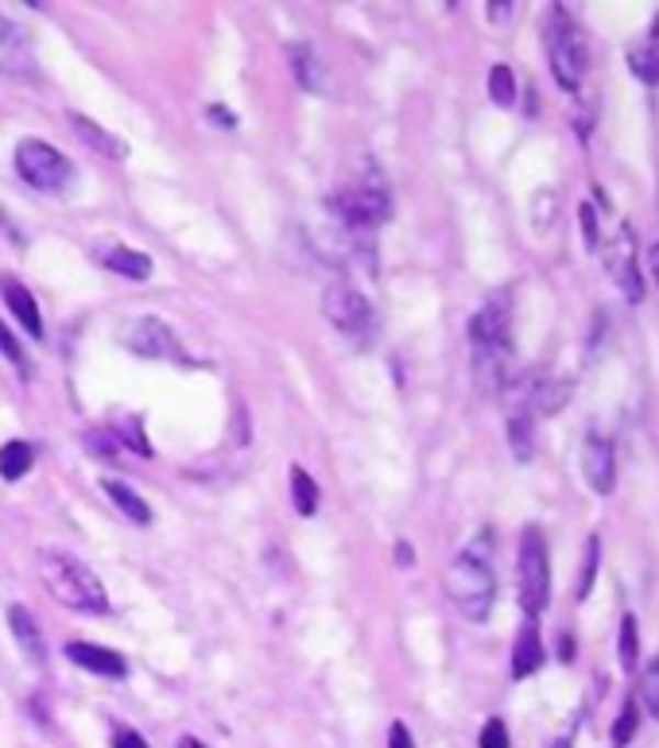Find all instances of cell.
Returning <instances> with one entry per match:
<instances>
[{"label":"cell","mask_w":659,"mask_h":748,"mask_svg":"<svg viewBox=\"0 0 659 748\" xmlns=\"http://www.w3.org/2000/svg\"><path fill=\"white\" fill-rule=\"evenodd\" d=\"M446 593L458 605V613L473 625L489 621L496 601V574H493V539L489 532H481L478 539L450 562L446 570Z\"/></svg>","instance_id":"6da1fadb"},{"label":"cell","mask_w":659,"mask_h":748,"mask_svg":"<svg viewBox=\"0 0 659 748\" xmlns=\"http://www.w3.org/2000/svg\"><path fill=\"white\" fill-rule=\"evenodd\" d=\"M35 570H40L43 585H47L51 598H55L58 605L75 609V613H90V617H101V613H109L105 585L98 582V574H93V570L86 567L82 559H75V555H66V551H51V547H43V551L35 555Z\"/></svg>","instance_id":"7a4b0ae2"},{"label":"cell","mask_w":659,"mask_h":748,"mask_svg":"<svg viewBox=\"0 0 659 748\" xmlns=\"http://www.w3.org/2000/svg\"><path fill=\"white\" fill-rule=\"evenodd\" d=\"M516 578H520V605L532 621L551 605V551L539 527H524L516 555Z\"/></svg>","instance_id":"3957f363"},{"label":"cell","mask_w":659,"mask_h":748,"mask_svg":"<svg viewBox=\"0 0 659 748\" xmlns=\"http://www.w3.org/2000/svg\"><path fill=\"white\" fill-rule=\"evenodd\" d=\"M547 58H551L555 82L562 90H578L582 86L585 66H590V47H585L582 27L567 16L562 4H555V16L547 24Z\"/></svg>","instance_id":"277c9868"},{"label":"cell","mask_w":659,"mask_h":748,"mask_svg":"<svg viewBox=\"0 0 659 748\" xmlns=\"http://www.w3.org/2000/svg\"><path fill=\"white\" fill-rule=\"evenodd\" d=\"M322 311H326L330 326L338 330V334H346L349 342H357L361 349L377 342V311H372L369 299H365L357 288H349V283H334V288H326V295H322Z\"/></svg>","instance_id":"5b68a950"},{"label":"cell","mask_w":659,"mask_h":748,"mask_svg":"<svg viewBox=\"0 0 659 748\" xmlns=\"http://www.w3.org/2000/svg\"><path fill=\"white\" fill-rule=\"evenodd\" d=\"M116 342H121L129 354L148 357V361H179V365L187 361L182 342L175 337V330L167 326L164 319H156V314H136V319L121 322Z\"/></svg>","instance_id":"8992f818"},{"label":"cell","mask_w":659,"mask_h":748,"mask_svg":"<svg viewBox=\"0 0 659 748\" xmlns=\"http://www.w3.org/2000/svg\"><path fill=\"white\" fill-rule=\"evenodd\" d=\"M16 171L27 187L58 194L75 182V167L66 164V156L58 148H51L47 141H20L16 148Z\"/></svg>","instance_id":"52a82bcc"},{"label":"cell","mask_w":659,"mask_h":748,"mask_svg":"<svg viewBox=\"0 0 659 748\" xmlns=\"http://www.w3.org/2000/svg\"><path fill=\"white\" fill-rule=\"evenodd\" d=\"M509 295H493L478 314L470 319V346L473 354H489V349H512L509 342Z\"/></svg>","instance_id":"ba28073f"},{"label":"cell","mask_w":659,"mask_h":748,"mask_svg":"<svg viewBox=\"0 0 659 748\" xmlns=\"http://www.w3.org/2000/svg\"><path fill=\"white\" fill-rule=\"evenodd\" d=\"M0 75L16 78V82H35L40 78V63L32 55L27 32L4 16H0Z\"/></svg>","instance_id":"9c48e42d"},{"label":"cell","mask_w":659,"mask_h":748,"mask_svg":"<svg viewBox=\"0 0 659 748\" xmlns=\"http://www.w3.org/2000/svg\"><path fill=\"white\" fill-rule=\"evenodd\" d=\"M605 268H610V276L617 280V288L625 291L628 303H640V299H644V280H640V260H636L633 233H628V230H621L617 237L610 241Z\"/></svg>","instance_id":"30bf717a"},{"label":"cell","mask_w":659,"mask_h":748,"mask_svg":"<svg viewBox=\"0 0 659 748\" xmlns=\"http://www.w3.org/2000/svg\"><path fill=\"white\" fill-rule=\"evenodd\" d=\"M582 473L590 481V489L597 496H610L617 489V450H613L610 438L602 435H585L582 446Z\"/></svg>","instance_id":"8fae6325"},{"label":"cell","mask_w":659,"mask_h":748,"mask_svg":"<svg viewBox=\"0 0 659 748\" xmlns=\"http://www.w3.org/2000/svg\"><path fill=\"white\" fill-rule=\"evenodd\" d=\"M66 659H75L78 667H86V671L93 674H105V679H124V674H129V663H124L121 651L101 648V644H86V640L66 644Z\"/></svg>","instance_id":"7c38bea8"},{"label":"cell","mask_w":659,"mask_h":748,"mask_svg":"<svg viewBox=\"0 0 659 748\" xmlns=\"http://www.w3.org/2000/svg\"><path fill=\"white\" fill-rule=\"evenodd\" d=\"M0 295H4V306L12 311V319L20 322V326L27 330L32 337H43V314H40V303H35V295L24 288L20 280H12V276H0Z\"/></svg>","instance_id":"4fadbf2b"},{"label":"cell","mask_w":659,"mask_h":748,"mask_svg":"<svg viewBox=\"0 0 659 748\" xmlns=\"http://www.w3.org/2000/svg\"><path fill=\"white\" fill-rule=\"evenodd\" d=\"M547 651L544 640H539V628L536 621H527L524 628L516 633V644H512V679H527V674H536L544 667Z\"/></svg>","instance_id":"5bb4252c"},{"label":"cell","mask_w":659,"mask_h":748,"mask_svg":"<svg viewBox=\"0 0 659 748\" xmlns=\"http://www.w3.org/2000/svg\"><path fill=\"white\" fill-rule=\"evenodd\" d=\"M70 129H75L78 141H82L90 152H98V156H105V159H124V156H129V144L116 141L113 132L101 129V124H98V121H90V116L70 113Z\"/></svg>","instance_id":"9a60e30c"},{"label":"cell","mask_w":659,"mask_h":748,"mask_svg":"<svg viewBox=\"0 0 659 748\" xmlns=\"http://www.w3.org/2000/svg\"><path fill=\"white\" fill-rule=\"evenodd\" d=\"M9 628H12V636H16L20 651H24L32 663H43V659H47V640H43V633H40V621H35L24 605L9 609Z\"/></svg>","instance_id":"2e32d148"},{"label":"cell","mask_w":659,"mask_h":748,"mask_svg":"<svg viewBox=\"0 0 659 748\" xmlns=\"http://www.w3.org/2000/svg\"><path fill=\"white\" fill-rule=\"evenodd\" d=\"M288 55H291V66H295L299 86H303L306 93H326V90H330V82H326V66H322L319 51H314L311 43H291Z\"/></svg>","instance_id":"e0dca14e"},{"label":"cell","mask_w":659,"mask_h":748,"mask_svg":"<svg viewBox=\"0 0 659 748\" xmlns=\"http://www.w3.org/2000/svg\"><path fill=\"white\" fill-rule=\"evenodd\" d=\"M98 260L105 264L109 271H116V276H129V280H148L152 276V256L141 253V248L109 245V248H98Z\"/></svg>","instance_id":"ac0fdd59"},{"label":"cell","mask_w":659,"mask_h":748,"mask_svg":"<svg viewBox=\"0 0 659 748\" xmlns=\"http://www.w3.org/2000/svg\"><path fill=\"white\" fill-rule=\"evenodd\" d=\"M628 63H633V75L640 78V82L659 86V12L656 20H651L648 35H644V43L628 55Z\"/></svg>","instance_id":"d6986e66"},{"label":"cell","mask_w":659,"mask_h":748,"mask_svg":"<svg viewBox=\"0 0 659 748\" xmlns=\"http://www.w3.org/2000/svg\"><path fill=\"white\" fill-rule=\"evenodd\" d=\"M509 446L516 461H527L536 454V427H532V412H527L524 403H516L509 412Z\"/></svg>","instance_id":"ffe728a7"},{"label":"cell","mask_w":659,"mask_h":748,"mask_svg":"<svg viewBox=\"0 0 659 748\" xmlns=\"http://www.w3.org/2000/svg\"><path fill=\"white\" fill-rule=\"evenodd\" d=\"M101 489H105L109 501H113L129 520H136V524H152V509L144 504V496L136 493V489H129L124 481H101Z\"/></svg>","instance_id":"44dd1931"},{"label":"cell","mask_w":659,"mask_h":748,"mask_svg":"<svg viewBox=\"0 0 659 748\" xmlns=\"http://www.w3.org/2000/svg\"><path fill=\"white\" fill-rule=\"evenodd\" d=\"M32 443H24V438H12V443L0 446V478L4 481H20L32 469Z\"/></svg>","instance_id":"7402d4cb"},{"label":"cell","mask_w":659,"mask_h":748,"mask_svg":"<svg viewBox=\"0 0 659 748\" xmlns=\"http://www.w3.org/2000/svg\"><path fill=\"white\" fill-rule=\"evenodd\" d=\"M291 501H295L299 516H314L319 512V485L303 466H291Z\"/></svg>","instance_id":"603a6c76"},{"label":"cell","mask_w":659,"mask_h":748,"mask_svg":"<svg viewBox=\"0 0 659 748\" xmlns=\"http://www.w3.org/2000/svg\"><path fill=\"white\" fill-rule=\"evenodd\" d=\"M489 98H493L501 109L516 105V75H512V66L496 63L493 70H489Z\"/></svg>","instance_id":"cb8c5ba5"},{"label":"cell","mask_w":659,"mask_h":748,"mask_svg":"<svg viewBox=\"0 0 659 748\" xmlns=\"http://www.w3.org/2000/svg\"><path fill=\"white\" fill-rule=\"evenodd\" d=\"M621 667H625V671L640 667V628H636L633 613L621 617Z\"/></svg>","instance_id":"d4e9b609"},{"label":"cell","mask_w":659,"mask_h":748,"mask_svg":"<svg viewBox=\"0 0 659 748\" xmlns=\"http://www.w3.org/2000/svg\"><path fill=\"white\" fill-rule=\"evenodd\" d=\"M640 702H644V710L659 722V656H651L648 667H644V674H640Z\"/></svg>","instance_id":"484cf974"},{"label":"cell","mask_w":659,"mask_h":748,"mask_svg":"<svg viewBox=\"0 0 659 748\" xmlns=\"http://www.w3.org/2000/svg\"><path fill=\"white\" fill-rule=\"evenodd\" d=\"M636 725H640V706H636V699H628L617 725H613V748H628V740L636 737Z\"/></svg>","instance_id":"4316f807"},{"label":"cell","mask_w":659,"mask_h":748,"mask_svg":"<svg viewBox=\"0 0 659 748\" xmlns=\"http://www.w3.org/2000/svg\"><path fill=\"white\" fill-rule=\"evenodd\" d=\"M597 559H602V543H597V535H590V543H585L582 582H578V601H585V598H590V585H593V578H597Z\"/></svg>","instance_id":"83f0119b"},{"label":"cell","mask_w":659,"mask_h":748,"mask_svg":"<svg viewBox=\"0 0 659 748\" xmlns=\"http://www.w3.org/2000/svg\"><path fill=\"white\" fill-rule=\"evenodd\" d=\"M478 745H481V748H512L509 725H504L501 717H489L485 729H481V737H478Z\"/></svg>","instance_id":"f1b7e54d"},{"label":"cell","mask_w":659,"mask_h":748,"mask_svg":"<svg viewBox=\"0 0 659 748\" xmlns=\"http://www.w3.org/2000/svg\"><path fill=\"white\" fill-rule=\"evenodd\" d=\"M86 450L101 454V458H109V454L121 450V438H116L113 431H90V435H86Z\"/></svg>","instance_id":"f546056e"},{"label":"cell","mask_w":659,"mask_h":748,"mask_svg":"<svg viewBox=\"0 0 659 748\" xmlns=\"http://www.w3.org/2000/svg\"><path fill=\"white\" fill-rule=\"evenodd\" d=\"M0 354L9 357V361L16 365L20 372H27V357H24V349H20V342H16V337H12V330L4 326V322H0Z\"/></svg>","instance_id":"4dcf8cb0"},{"label":"cell","mask_w":659,"mask_h":748,"mask_svg":"<svg viewBox=\"0 0 659 748\" xmlns=\"http://www.w3.org/2000/svg\"><path fill=\"white\" fill-rule=\"evenodd\" d=\"M578 214H582L585 245H590V248H597V214H593V206H590V202H582V210H578Z\"/></svg>","instance_id":"1f68e13d"},{"label":"cell","mask_w":659,"mask_h":748,"mask_svg":"<svg viewBox=\"0 0 659 748\" xmlns=\"http://www.w3.org/2000/svg\"><path fill=\"white\" fill-rule=\"evenodd\" d=\"M388 748H415L412 729H407L404 722H392V729H388Z\"/></svg>","instance_id":"d6a6232c"},{"label":"cell","mask_w":659,"mask_h":748,"mask_svg":"<svg viewBox=\"0 0 659 748\" xmlns=\"http://www.w3.org/2000/svg\"><path fill=\"white\" fill-rule=\"evenodd\" d=\"M113 748H148V740L136 729H116L113 733Z\"/></svg>","instance_id":"836d02e7"},{"label":"cell","mask_w":659,"mask_h":748,"mask_svg":"<svg viewBox=\"0 0 659 748\" xmlns=\"http://www.w3.org/2000/svg\"><path fill=\"white\" fill-rule=\"evenodd\" d=\"M512 9H516L512 0H493V4H489V20H493V24H504V20L512 16Z\"/></svg>","instance_id":"e575fe53"},{"label":"cell","mask_w":659,"mask_h":748,"mask_svg":"<svg viewBox=\"0 0 659 748\" xmlns=\"http://www.w3.org/2000/svg\"><path fill=\"white\" fill-rule=\"evenodd\" d=\"M210 121L225 124V129H237V116H233L230 109H222V105H210Z\"/></svg>","instance_id":"d590c367"},{"label":"cell","mask_w":659,"mask_h":748,"mask_svg":"<svg viewBox=\"0 0 659 748\" xmlns=\"http://www.w3.org/2000/svg\"><path fill=\"white\" fill-rule=\"evenodd\" d=\"M395 562H400V567H412L415 562V551L407 547V543H395Z\"/></svg>","instance_id":"8d00e7d4"},{"label":"cell","mask_w":659,"mask_h":748,"mask_svg":"<svg viewBox=\"0 0 659 748\" xmlns=\"http://www.w3.org/2000/svg\"><path fill=\"white\" fill-rule=\"evenodd\" d=\"M648 260H651V276H656V288H659V241L651 245V256H648Z\"/></svg>","instance_id":"74e56055"},{"label":"cell","mask_w":659,"mask_h":748,"mask_svg":"<svg viewBox=\"0 0 659 748\" xmlns=\"http://www.w3.org/2000/svg\"><path fill=\"white\" fill-rule=\"evenodd\" d=\"M179 748H206V745H202L198 737H182V740H179Z\"/></svg>","instance_id":"f35d334b"}]
</instances>
